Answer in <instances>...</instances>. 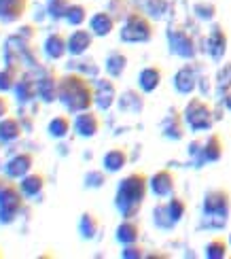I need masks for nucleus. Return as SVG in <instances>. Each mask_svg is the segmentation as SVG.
Listing matches in <instances>:
<instances>
[{"instance_id":"25","label":"nucleus","mask_w":231,"mask_h":259,"mask_svg":"<svg viewBox=\"0 0 231 259\" xmlns=\"http://www.w3.org/2000/svg\"><path fill=\"white\" fill-rule=\"evenodd\" d=\"M138 236H140V228H138V223H134L131 219H125L117 228V240L123 244H136Z\"/></svg>"},{"instance_id":"36","label":"nucleus","mask_w":231,"mask_h":259,"mask_svg":"<svg viewBox=\"0 0 231 259\" xmlns=\"http://www.w3.org/2000/svg\"><path fill=\"white\" fill-rule=\"evenodd\" d=\"M17 34H19V36H24V38H28V40H36L38 30H36L34 26H21V28L17 30Z\"/></svg>"},{"instance_id":"19","label":"nucleus","mask_w":231,"mask_h":259,"mask_svg":"<svg viewBox=\"0 0 231 259\" xmlns=\"http://www.w3.org/2000/svg\"><path fill=\"white\" fill-rule=\"evenodd\" d=\"M225 47H227V34L221 26H216L210 32V36H208V53H210L214 60H221L225 53Z\"/></svg>"},{"instance_id":"23","label":"nucleus","mask_w":231,"mask_h":259,"mask_svg":"<svg viewBox=\"0 0 231 259\" xmlns=\"http://www.w3.org/2000/svg\"><path fill=\"white\" fill-rule=\"evenodd\" d=\"M182 121H184V117H180L176 111H172L168 119L163 121V136L174 138V140L182 138V134H184V125H182Z\"/></svg>"},{"instance_id":"40","label":"nucleus","mask_w":231,"mask_h":259,"mask_svg":"<svg viewBox=\"0 0 231 259\" xmlns=\"http://www.w3.org/2000/svg\"><path fill=\"white\" fill-rule=\"evenodd\" d=\"M11 185H13V179H11L9 175H0V196H3L5 189L11 187Z\"/></svg>"},{"instance_id":"2","label":"nucleus","mask_w":231,"mask_h":259,"mask_svg":"<svg viewBox=\"0 0 231 259\" xmlns=\"http://www.w3.org/2000/svg\"><path fill=\"white\" fill-rule=\"evenodd\" d=\"M147 187H149V181L142 172H131L129 177H125L119 183L115 202L119 212L125 219H134L140 212L142 202H145V196H147Z\"/></svg>"},{"instance_id":"34","label":"nucleus","mask_w":231,"mask_h":259,"mask_svg":"<svg viewBox=\"0 0 231 259\" xmlns=\"http://www.w3.org/2000/svg\"><path fill=\"white\" fill-rule=\"evenodd\" d=\"M166 206H168V212H170V217H172L174 223H176V221H180V219L184 217L187 206H184V202H182L180 198H172L170 204H166Z\"/></svg>"},{"instance_id":"43","label":"nucleus","mask_w":231,"mask_h":259,"mask_svg":"<svg viewBox=\"0 0 231 259\" xmlns=\"http://www.w3.org/2000/svg\"><path fill=\"white\" fill-rule=\"evenodd\" d=\"M0 257H5V255H3V251H0Z\"/></svg>"},{"instance_id":"35","label":"nucleus","mask_w":231,"mask_h":259,"mask_svg":"<svg viewBox=\"0 0 231 259\" xmlns=\"http://www.w3.org/2000/svg\"><path fill=\"white\" fill-rule=\"evenodd\" d=\"M104 183V177L100 175V172H89V175L85 177V185L87 187H100Z\"/></svg>"},{"instance_id":"1","label":"nucleus","mask_w":231,"mask_h":259,"mask_svg":"<svg viewBox=\"0 0 231 259\" xmlns=\"http://www.w3.org/2000/svg\"><path fill=\"white\" fill-rule=\"evenodd\" d=\"M60 102L72 115L81 111H89V106L96 102L94 85L83 74H76V72L64 74L60 79Z\"/></svg>"},{"instance_id":"42","label":"nucleus","mask_w":231,"mask_h":259,"mask_svg":"<svg viewBox=\"0 0 231 259\" xmlns=\"http://www.w3.org/2000/svg\"><path fill=\"white\" fill-rule=\"evenodd\" d=\"M3 145H5V143H3V140H0V151H3Z\"/></svg>"},{"instance_id":"9","label":"nucleus","mask_w":231,"mask_h":259,"mask_svg":"<svg viewBox=\"0 0 231 259\" xmlns=\"http://www.w3.org/2000/svg\"><path fill=\"white\" fill-rule=\"evenodd\" d=\"M15 98L19 104H30L32 100L38 98V72L34 70H24L15 85Z\"/></svg>"},{"instance_id":"37","label":"nucleus","mask_w":231,"mask_h":259,"mask_svg":"<svg viewBox=\"0 0 231 259\" xmlns=\"http://www.w3.org/2000/svg\"><path fill=\"white\" fill-rule=\"evenodd\" d=\"M145 249H140V246H134V244H125V251H123V257H142Z\"/></svg>"},{"instance_id":"4","label":"nucleus","mask_w":231,"mask_h":259,"mask_svg":"<svg viewBox=\"0 0 231 259\" xmlns=\"http://www.w3.org/2000/svg\"><path fill=\"white\" fill-rule=\"evenodd\" d=\"M24 206H26V193L21 191L17 183H13V185L7 187L5 193L0 196V223L3 225L15 223L21 210H24Z\"/></svg>"},{"instance_id":"33","label":"nucleus","mask_w":231,"mask_h":259,"mask_svg":"<svg viewBox=\"0 0 231 259\" xmlns=\"http://www.w3.org/2000/svg\"><path fill=\"white\" fill-rule=\"evenodd\" d=\"M225 253H227V242L223 238H214L206 246V257H210V259H221L225 257Z\"/></svg>"},{"instance_id":"12","label":"nucleus","mask_w":231,"mask_h":259,"mask_svg":"<svg viewBox=\"0 0 231 259\" xmlns=\"http://www.w3.org/2000/svg\"><path fill=\"white\" fill-rule=\"evenodd\" d=\"M30 0H0V21L15 24L28 13Z\"/></svg>"},{"instance_id":"16","label":"nucleus","mask_w":231,"mask_h":259,"mask_svg":"<svg viewBox=\"0 0 231 259\" xmlns=\"http://www.w3.org/2000/svg\"><path fill=\"white\" fill-rule=\"evenodd\" d=\"M24 136V127H21V121L15 119V117H3L0 119V140L5 145L9 143H17V140Z\"/></svg>"},{"instance_id":"18","label":"nucleus","mask_w":231,"mask_h":259,"mask_svg":"<svg viewBox=\"0 0 231 259\" xmlns=\"http://www.w3.org/2000/svg\"><path fill=\"white\" fill-rule=\"evenodd\" d=\"M151 189L159 198L170 196V193L174 191V175L168 172V170H159L157 175L151 179Z\"/></svg>"},{"instance_id":"13","label":"nucleus","mask_w":231,"mask_h":259,"mask_svg":"<svg viewBox=\"0 0 231 259\" xmlns=\"http://www.w3.org/2000/svg\"><path fill=\"white\" fill-rule=\"evenodd\" d=\"M42 51L49 60H62L68 53V38L62 32H51V34L42 42Z\"/></svg>"},{"instance_id":"24","label":"nucleus","mask_w":231,"mask_h":259,"mask_svg":"<svg viewBox=\"0 0 231 259\" xmlns=\"http://www.w3.org/2000/svg\"><path fill=\"white\" fill-rule=\"evenodd\" d=\"M98 232H100V221H98V217L91 212H83V217L79 221V234L85 240H94Z\"/></svg>"},{"instance_id":"27","label":"nucleus","mask_w":231,"mask_h":259,"mask_svg":"<svg viewBox=\"0 0 231 259\" xmlns=\"http://www.w3.org/2000/svg\"><path fill=\"white\" fill-rule=\"evenodd\" d=\"M221 155H223V143H221V138H218L216 134H212L210 138L206 140V145L202 149L200 161H216V159H221Z\"/></svg>"},{"instance_id":"7","label":"nucleus","mask_w":231,"mask_h":259,"mask_svg":"<svg viewBox=\"0 0 231 259\" xmlns=\"http://www.w3.org/2000/svg\"><path fill=\"white\" fill-rule=\"evenodd\" d=\"M229 204H231L229 193L225 189H210L204 198V217L206 219H218V223L225 225Z\"/></svg>"},{"instance_id":"10","label":"nucleus","mask_w":231,"mask_h":259,"mask_svg":"<svg viewBox=\"0 0 231 259\" xmlns=\"http://www.w3.org/2000/svg\"><path fill=\"white\" fill-rule=\"evenodd\" d=\"M32 168H34V155L30 151H21V153L13 155L5 164V175L17 181V179H24L28 172H32Z\"/></svg>"},{"instance_id":"8","label":"nucleus","mask_w":231,"mask_h":259,"mask_svg":"<svg viewBox=\"0 0 231 259\" xmlns=\"http://www.w3.org/2000/svg\"><path fill=\"white\" fill-rule=\"evenodd\" d=\"M38 70V98L45 102V104H51V102H56L60 100V74L45 66V68H36Z\"/></svg>"},{"instance_id":"20","label":"nucleus","mask_w":231,"mask_h":259,"mask_svg":"<svg viewBox=\"0 0 231 259\" xmlns=\"http://www.w3.org/2000/svg\"><path fill=\"white\" fill-rule=\"evenodd\" d=\"M159 83H161V68H157V66L145 68L138 77V85L142 92H155L159 88Z\"/></svg>"},{"instance_id":"3","label":"nucleus","mask_w":231,"mask_h":259,"mask_svg":"<svg viewBox=\"0 0 231 259\" xmlns=\"http://www.w3.org/2000/svg\"><path fill=\"white\" fill-rule=\"evenodd\" d=\"M36 40H28L24 36L15 34L7 36L5 47H3V58L5 64L9 66H15L19 70L26 68H40V60H38V51H36Z\"/></svg>"},{"instance_id":"21","label":"nucleus","mask_w":231,"mask_h":259,"mask_svg":"<svg viewBox=\"0 0 231 259\" xmlns=\"http://www.w3.org/2000/svg\"><path fill=\"white\" fill-rule=\"evenodd\" d=\"M89 28L96 36H106V34H111V30L115 28V19L111 13H96L89 21Z\"/></svg>"},{"instance_id":"26","label":"nucleus","mask_w":231,"mask_h":259,"mask_svg":"<svg viewBox=\"0 0 231 259\" xmlns=\"http://www.w3.org/2000/svg\"><path fill=\"white\" fill-rule=\"evenodd\" d=\"M21 72H24V70H19L15 66H9V64H7V66L0 70V94L13 92L17 81H19V77H21Z\"/></svg>"},{"instance_id":"28","label":"nucleus","mask_w":231,"mask_h":259,"mask_svg":"<svg viewBox=\"0 0 231 259\" xmlns=\"http://www.w3.org/2000/svg\"><path fill=\"white\" fill-rule=\"evenodd\" d=\"M174 88L180 94H191L195 90V74L189 66L178 70V74H176V79H174Z\"/></svg>"},{"instance_id":"6","label":"nucleus","mask_w":231,"mask_h":259,"mask_svg":"<svg viewBox=\"0 0 231 259\" xmlns=\"http://www.w3.org/2000/svg\"><path fill=\"white\" fill-rule=\"evenodd\" d=\"M182 117H184V121L189 123V127L193 130V132H202V130H208V127L212 125V121H214L210 106H208L204 100H200V98L189 100V104H187Z\"/></svg>"},{"instance_id":"14","label":"nucleus","mask_w":231,"mask_h":259,"mask_svg":"<svg viewBox=\"0 0 231 259\" xmlns=\"http://www.w3.org/2000/svg\"><path fill=\"white\" fill-rule=\"evenodd\" d=\"M45 185H47L45 175H42V172H36V170H32L24 179H19V187L26 193V198H36L38 193L45 189Z\"/></svg>"},{"instance_id":"11","label":"nucleus","mask_w":231,"mask_h":259,"mask_svg":"<svg viewBox=\"0 0 231 259\" xmlns=\"http://www.w3.org/2000/svg\"><path fill=\"white\" fill-rule=\"evenodd\" d=\"M72 127L79 136L91 138L100 132V117H98L94 111H81V113H76V119H74Z\"/></svg>"},{"instance_id":"32","label":"nucleus","mask_w":231,"mask_h":259,"mask_svg":"<svg viewBox=\"0 0 231 259\" xmlns=\"http://www.w3.org/2000/svg\"><path fill=\"white\" fill-rule=\"evenodd\" d=\"M85 19H87V9L83 5H70L68 13H66V21L70 26H81Z\"/></svg>"},{"instance_id":"31","label":"nucleus","mask_w":231,"mask_h":259,"mask_svg":"<svg viewBox=\"0 0 231 259\" xmlns=\"http://www.w3.org/2000/svg\"><path fill=\"white\" fill-rule=\"evenodd\" d=\"M72 5V0H49L47 3V13L53 21H60V19H66V13Z\"/></svg>"},{"instance_id":"41","label":"nucleus","mask_w":231,"mask_h":259,"mask_svg":"<svg viewBox=\"0 0 231 259\" xmlns=\"http://www.w3.org/2000/svg\"><path fill=\"white\" fill-rule=\"evenodd\" d=\"M225 104H227V109L231 111V94H227V96H225Z\"/></svg>"},{"instance_id":"17","label":"nucleus","mask_w":231,"mask_h":259,"mask_svg":"<svg viewBox=\"0 0 231 259\" xmlns=\"http://www.w3.org/2000/svg\"><path fill=\"white\" fill-rule=\"evenodd\" d=\"M94 96H96V104L100 106V109H108V106L113 104L115 96H117V90L111 79H100L96 83L94 88Z\"/></svg>"},{"instance_id":"38","label":"nucleus","mask_w":231,"mask_h":259,"mask_svg":"<svg viewBox=\"0 0 231 259\" xmlns=\"http://www.w3.org/2000/svg\"><path fill=\"white\" fill-rule=\"evenodd\" d=\"M9 111H11V102H9V98H7L5 94H0V119L7 117Z\"/></svg>"},{"instance_id":"39","label":"nucleus","mask_w":231,"mask_h":259,"mask_svg":"<svg viewBox=\"0 0 231 259\" xmlns=\"http://www.w3.org/2000/svg\"><path fill=\"white\" fill-rule=\"evenodd\" d=\"M197 11H200V17H204V19H210L214 15V7H210V5H200Z\"/></svg>"},{"instance_id":"5","label":"nucleus","mask_w":231,"mask_h":259,"mask_svg":"<svg viewBox=\"0 0 231 259\" xmlns=\"http://www.w3.org/2000/svg\"><path fill=\"white\" fill-rule=\"evenodd\" d=\"M153 38V26L142 13H129L123 30H121V40L125 42H147Z\"/></svg>"},{"instance_id":"29","label":"nucleus","mask_w":231,"mask_h":259,"mask_svg":"<svg viewBox=\"0 0 231 259\" xmlns=\"http://www.w3.org/2000/svg\"><path fill=\"white\" fill-rule=\"evenodd\" d=\"M47 132L51 138H64L66 134L70 132V117L68 115H58L53 117L47 125Z\"/></svg>"},{"instance_id":"15","label":"nucleus","mask_w":231,"mask_h":259,"mask_svg":"<svg viewBox=\"0 0 231 259\" xmlns=\"http://www.w3.org/2000/svg\"><path fill=\"white\" fill-rule=\"evenodd\" d=\"M91 42H94L91 30H74L68 36V53L70 56H83L91 47Z\"/></svg>"},{"instance_id":"30","label":"nucleus","mask_w":231,"mask_h":259,"mask_svg":"<svg viewBox=\"0 0 231 259\" xmlns=\"http://www.w3.org/2000/svg\"><path fill=\"white\" fill-rule=\"evenodd\" d=\"M125 64H127V58L121 51L108 53V58H106V72L111 74V77H121V72L125 70Z\"/></svg>"},{"instance_id":"22","label":"nucleus","mask_w":231,"mask_h":259,"mask_svg":"<svg viewBox=\"0 0 231 259\" xmlns=\"http://www.w3.org/2000/svg\"><path fill=\"white\" fill-rule=\"evenodd\" d=\"M102 164H104V170H108V172H119L121 168L127 164V153H125V149H121V147L111 149V151H108V153L104 155Z\"/></svg>"}]
</instances>
